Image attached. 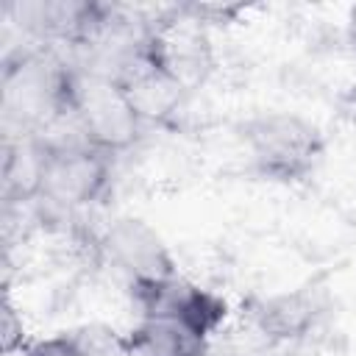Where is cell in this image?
Returning <instances> with one entry per match:
<instances>
[{
    "label": "cell",
    "mask_w": 356,
    "mask_h": 356,
    "mask_svg": "<svg viewBox=\"0 0 356 356\" xmlns=\"http://www.w3.org/2000/svg\"><path fill=\"white\" fill-rule=\"evenodd\" d=\"M42 172L36 203L44 214L64 220L81 209L103 206L114 192V156L86 145L78 134H39Z\"/></svg>",
    "instance_id": "obj_1"
},
{
    "label": "cell",
    "mask_w": 356,
    "mask_h": 356,
    "mask_svg": "<svg viewBox=\"0 0 356 356\" xmlns=\"http://www.w3.org/2000/svg\"><path fill=\"white\" fill-rule=\"evenodd\" d=\"M64 122L86 145L114 159L134 150L147 134L145 122L134 111L122 86L75 61H70V70H67Z\"/></svg>",
    "instance_id": "obj_2"
},
{
    "label": "cell",
    "mask_w": 356,
    "mask_h": 356,
    "mask_svg": "<svg viewBox=\"0 0 356 356\" xmlns=\"http://www.w3.org/2000/svg\"><path fill=\"white\" fill-rule=\"evenodd\" d=\"M236 136L250 170L261 181L300 184L312 178L325 159L323 131L295 111H259L239 122Z\"/></svg>",
    "instance_id": "obj_3"
},
{
    "label": "cell",
    "mask_w": 356,
    "mask_h": 356,
    "mask_svg": "<svg viewBox=\"0 0 356 356\" xmlns=\"http://www.w3.org/2000/svg\"><path fill=\"white\" fill-rule=\"evenodd\" d=\"M142 61L178 83L184 92L200 89L214 72V47L209 28L189 19L178 6L147 17Z\"/></svg>",
    "instance_id": "obj_4"
},
{
    "label": "cell",
    "mask_w": 356,
    "mask_h": 356,
    "mask_svg": "<svg viewBox=\"0 0 356 356\" xmlns=\"http://www.w3.org/2000/svg\"><path fill=\"white\" fill-rule=\"evenodd\" d=\"M95 259L128 284L142 278L178 275V264L161 234L142 217H114L89 234Z\"/></svg>",
    "instance_id": "obj_5"
},
{
    "label": "cell",
    "mask_w": 356,
    "mask_h": 356,
    "mask_svg": "<svg viewBox=\"0 0 356 356\" xmlns=\"http://www.w3.org/2000/svg\"><path fill=\"white\" fill-rule=\"evenodd\" d=\"M131 306L139 317H164L211 339L228 317V300L200 284L186 281L181 273L167 278H142L125 286Z\"/></svg>",
    "instance_id": "obj_6"
},
{
    "label": "cell",
    "mask_w": 356,
    "mask_h": 356,
    "mask_svg": "<svg viewBox=\"0 0 356 356\" xmlns=\"http://www.w3.org/2000/svg\"><path fill=\"white\" fill-rule=\"evenodd\" d=\"M242 314L248 325L267 339V345H298L323 325L328 314V295L314 284L253 295L242 303Z\"/></svg>",
    "instance_id": "obj_7"
},
{
    "label": "cell",
    "mask_w": 356,
    "mask_h": 356,
    "mask_svg": "<svg viewBox=\"0 0 356 356\" xmlns=\"http://www.w3.org/2000/svg\"><path fill=\"white\" fill-rule=\"evenodd\" d=\"M122 92L128 95L134 111L145 122V128H172L178 125V117L184 114L189 92H184L178 83L164 78L161 72L150 70L145 61L136 64L131 72H125L120 81Z\"/></svg>",
    "instance_id": "obj_8"
},
{
    "label": "cell",
    "mask_w": 356,
    "mask_h": 356,
    "mask_svg": "<svg viewBox=\"0 0 356 356\" xmlns=\"http://www.w3.org/2000/svg\"><path fill=\"white\" fill-rule=\"evenodd\" d=\"M128 356H206L209 337L164 317H139L125 331Z\"/></svg>",
    "instance_id": "obj_9"
},
{
    "label": "cell",
    "mask_w": 356,
    "mask_h": 356,
    "mask_svg": "<svg viewBox=\"0 0 356 356\" xmlns=\"http://www.w3.org/2000/svg\"><path fill=\"white\" fill-rule=\"evenodd\" d=\"M19 356H128L125 334L106 323H83L28 339Z\"/></svg>",
    "instance_id": "obj_10"
},
{
    "label": "cell",
    "mask_w": 356,
    "mask_h": 356,
    "mask_svg": "<svg viewBox=\"0 0 356 356\" xmlns=\"http://www.w3.org/2000/svg\"><path fill=\"white\" fill-rule=\"evenodd\" d=\"M28 337H25V328H22V317L17 314L8 292L3 295V314H0V345H3V353H22Z\"/></svg>",
    "instance_id": "obj_11"
},
{
    "label": "cell",
    "mask_w": 356,
    "mask_h": 356,
    "mask_svg": "<svg viewBox=\"0 0 356 356\" xmlns=\"http://www.w3.org/2000/svg\"><path fill=\"white\" fill-rule=\"evenodd\" d=\"M345 33H348V42L350 47L356 50V3L348 8V22H345Z\"/></svg>",
    "instance_id": "obj_12"
}]
</instances>
